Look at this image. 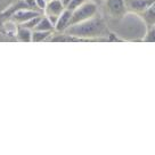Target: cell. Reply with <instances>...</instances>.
Returning <instances> with one entry per match:
<instances>
[{"instance_id":"obj_1","label":"cell","mask_w":155,"mask_h":155,"mask_svg":"<svg viewBox=\"0 0 155 155\" xmlns=\"http://www.w3.org/2000/svg\"><path fill=\"white\" fill-rule=\"evenodd\" d=\"M64 33L75 37L80 41H94L106 39L110 35V31L107 29L104 19L96 14L94 17L84 22L68 26L64 31Z\"/></svg>"},{"instance_id":"obj_2","label":"cell","mask_w":155,"mask_h":155,"mask_svg":"<svg viewBox=\"0 0 155 155\" xmlns=\"http://www.w3.org/2000/svg\"><path fill=\"white\" fill-rule=\"evenodd\" d=\"M96 14H98V6L96 4L91 2V1L87 0L86 2H83L82 5H80L75 9L72 10L70 26L78 24V23H81V22H84V21L94 17Z\"/></svg>"},{"instance_id":"obj_3","label":"cell","mask_w":155,"mask_h":155,"mask_svg":"<svg viewBox=\"0 0 155 155\" xmlns=\"http://www.w3.org/2000/svg\"><path fill=\"white\" fill-rule=\"evenodd\" d=\"M107 13L114 18H122L128 13L124 0H104Z\"/></svg>"},{"instance_id":"obj_4","label":"cell","mask_w":155,"mask_h":155,"mask_svg":"<svg viewBox=\"0 0 155 155\" xmlns=\"http://www.w3.org/2000/svg\"><path fill=\"white\" fill-rule=\"evenodd\" d=\"M44 13L42 12H39V10H34V9H29V8H22V9L16 10L14 14L9 17V21L16 23L17 25H21L28 22L29 19L33 18L35 16H39V15H42Z\"/></svg>"},{"instance_id":"obj_5","label":"cell","mask_w":155,"mask_h":155,"mask_svg":"<svg viewBox=\"0 0 155 155\" xmlns=\"http://www.w3.org/2000/svg\"><path fill=\"white\" fill-rule=\"evenodd\" d=\"M124 2L128 12L138 15L150 6L154 5L155 0H124Z\"/></svg>"},{"instance_id":"obj_6","label":"cell","mask_w":155,"mask_h":155,"mask_svg":"<svg viewBox=\"0 0 155 155\" xmlns=\"http://www.w3.org/2000/svg\"><path fill=\"white\" fill-rule=\"evenodd\" d=\"M71 16H72V10L65 8L58 16L57 23L55 25V32L62 33L68 29L71 24Z\"/></svg>"},{"instance_id":"obj_7","label":"cell","mask_w":155,"mask_h":155,"mask_svg":"<svg viewBox=\"0 0 155 155\" xmlns=\"http://www.w3.org/2000/svg\"><path fill=\"white\" fill-rule=\"evenodd\" d=\"M65 9V5L62 0H49L44 9L46 16H59V14Z\"/></svg>"},{"instance_id":"obj_8","label":"cell","mask_w":155,"mask_h":155,"mask_svg":"<svg viewBox=\"0 0 155 155\" xmlns=\"http://www.w3.org/2000/svg\"><path fill=\"white\" fill-rule=\"evenodd\" d=\"M143 19V22L146 24V26H154L155 23V6L152 5L148 8H146L144 12L138 14Z\"/></svg>"},{"instance_id":"obj_9","label":"cell","mask_w":155,"mask_h":155,"mask_svg":"<svg viewBox=\"0 0 155 155\" xmlns=\"http://www.w3.org/2000/svg\"><path fill=\"white\" fill-rule=\"evenodd\" d=\"M31 34H32V30L28 29L23 25H17V30H16V33H15V39H16V41L30 42L31 41Z\"/></svg>"},{"instance_id":"obj_10","label":"cell","mask_w":155,"mask_h":155,"mask_svg":"<svg viewBox=\"0 0 155 155\" xmlns=\"http://www.w3.org/2000/svg\"><path fill=\"white\" fill-rule=\"evenodd\" d=\"M53 33L54 32H51V31H38V30H32L31 41H33V42L47 41V40H50Z\"/></svg>"},{"instance_id":"obj_11","label":"cell","mask_w":155,"mask_h":155,"mask_svg":"<svg viewBox=\"0 0 155 155\" xmlns=\"http://www.w3.org/2000/svg\"><path fill=\"white\" fill-rule=\"evenodd\" d=\"M34 30H38V31H51V32H55V29H54L53 24L50 23V21L48 19V17L46 15L42 14L40 21L38 22L37 26L34 28Z\"/></svg>"},{"instance_id":"obj_12","label":"cell","mask_w":155,"mask_h":155,"mask_svg":"<svg viewBox=\"0 0 155 155\" xmlns=\"http://www.w3.org/2000/svg\"><path fill=\"white\" fill-rule=\"evenodd\" d=\"M41 16H42V15L35 16V17L29 19L28 22H25V23H23V24H21V25H23V26H25V28H28V29H30V30H34V28L37 26L38 22L40 21V18H41Z\"/></svg>"},{"instance_id":"obj_13","label":"cell","mask_w":155,"mask_h":155,"mask_svg":"<svg viewBox=\"0 0 155 155\" xmlns=\"http://www.w3.org/2000/svg\"><path fill=\"white\" fill-rule=\"evenodd\" d=\"M155 40V30L154 26H147V31H146V35L144 38L145 42H154Z\"/></svg>"},{"instance_id":"obj_14","label":"cell","mask_w":155,"mask_h":155,"mask_svg":"<svg viewBox=\"0 0 155 155\" xmlns=\"http://www.w3.org/2000/svg\"><path fill=\"white\" fill-rule=\"evenodd\" d=\"M87 0H70L68 2V5L65 6V8H68L70 10L75 9L77 7H79L80 5H82L83 2H86Z\"/></svg>"},{"instance_id":"obj_15","label":"cell","mask_w":155,"mask_h":155,"mask_svg":"<svg viewBox=\"0 0 155 155\" xmlns=\"http://www.w3.org/2000/svg\"><path fill=\"white\" fill-rule=\"evenodd\" d=\"M14 1L15 0H0V14L5 9H7Z\"/></svg>"},{"instance_id":"obj_16","label":"cell","mask_w":155,"mask_h":155,"mask_svg":"<svg viewBox=\"0 0 155 155\" xmlns=\"http://www.w3.org/2000/svg\"><path fill=\"white\" fill-rule=\"evenodd\" d=\"M47 5V0H35V6H37V8L38 10L40 12H42L44 13V9L45 7Z\"/></svg>"},{"instance_id":"obj_17","label":"cell","mask_w":155,"mask_h":155,"mask_svg":"<svg viewBox=\"0 0 155 155\" xmlns=\"http://www.w3.org/2000/svg\"><path fill=\"white\" fill-rule=\"evenodd\" d=\"M89 1H91V2H94V4H96V5L98 6V5H101L104 0H89Z\"/></svg>"},{"instance_id":"obj_18","label":"cell","mask_w":155,"mask_h":155,"mask_svg":"<svg viewBox=\"0 0 155 155\" xmlns=\"http://www.w3.org/2000/svg\"><path fill=\"white\" fill-rule=\"evenodd\" d=\"M47 1H49V0H47Z\"/></svg>"}]
</instances>
